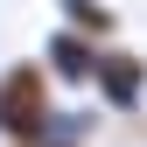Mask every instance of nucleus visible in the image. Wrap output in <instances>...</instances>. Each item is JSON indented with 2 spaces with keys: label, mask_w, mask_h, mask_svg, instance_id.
<instances>
[{
  "label": "nucleus",
  "mask_w": 147,
  "mask_h": 147,
  "mask_svg": "<svg viewBox=\"0 0 147 147\" xmlns=\"http://www.w3.org/2000/svg\"><path fill=\"white\" fill-rule=\"evenodd\" d=\"M0 126L7 133H21V140H35L49 126V98H42V70H14L7 84H0Z\"/></svg>",
  "instance_id": "nucleus-1"
},
{
  "label": "nucleus",
  "mask_w": 147,
  "mask_h": 147,
  "mask_svg": "<svg viewBox=\"0 0 147 147\" xmlns=\"http://www.w3.org/2000/svg\"><path fill=\"white\" fill-rule=\"evenodd\" d=\"M105 91H112V105L133 112L140 91H147V63H140V56H105Z\"/></svg>",
  "instance_id": "nucleus-2"
},
{
  "label": "nucleus",
  "mask_w": 147,
  "mask_h": 147,
  "mask_svg": "<svg viewBox=\"0 0 147 147\" xmlns=\"http://www.w3.org/2000/svg\"><path fill=\"white\" fill-rule=\"evenodd\" d=\"M56 63L70 70V77H84V70H91V56H84V49H77V42H70V35H63V42H56Z\"/></svg>",
  "instance_id": "nucleus-3"
}]
</instances>
